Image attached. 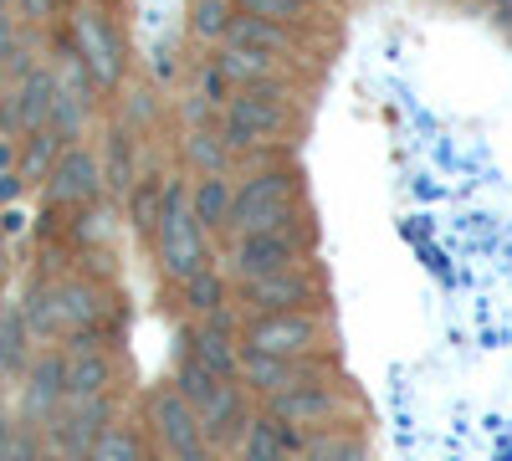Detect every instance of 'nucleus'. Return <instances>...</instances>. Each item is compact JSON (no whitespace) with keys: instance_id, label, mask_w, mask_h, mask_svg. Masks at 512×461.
I'll use <instances>...</instances> for the list:
<instances>
[{"instance_id":"4be33fe9","label":"nucleus","mask_w":512,"mask_h":461,"mask_svg":"<svg viewBox=\"0 0 512 461\" xmlns=\"http://www.w3.org/2000/svg\"><path fill=\"white\" fill-rule=\"evenodd\" d=\"M190 205H195V216H200V226H205V231H221V226H231V205H236V190L226 185V175H216V170H210V175L200 180V190L190 195Z\"/></svg>"},{"instance_id":"2f4dec72","label":"nucleus","mask_w":512,"mask_h":461,"mask_svg":"<svg viewBox=\"0 0 512 461\" xmlns=\"http://www.w3.org/2000/svg\"><path fill=\"white\" fill-rule=\"evenodd\" d=\"M113 185L134 190V180H128V144H123V134H113Z\"/></svg>"},{"instance_id":"5701e85b","label":"nucleus","mask_w":512,"mask_h":461,"mask_svg":"<svg viewBox=\"0 0 512 461\" xmlns=\"http://www.w3.org/2000/svg\"><path fill=\"white\" fill-rule=\"evenodd\" d=\"M303 461H364V436L349 426H323L303 441Z\"/></svg>"},{"instance_id":"6ab92c4d","label":"nucleus","mask_w":512,"mask_h":461,"mask_svg":"<svg viewBox=\"0 0 512 461\" xmlns=\"http://www.w3.org/2000/svg\"><path fill=\"white\" fill-rule=\"evenodd\" d=\"M31 369V328L16 303L0 308V374H26Z\"/></svg>"},{"instance_id":"393cba45","label":"nucleus","mask_w":512,"mask_h":461,"mask_svg":"<svg viewBox=\"0 0 512 461\" xmlns=\"http://www.w3.org/2000/svg\"><path fill=\"white\" fill-rule=\"evenodd\" d=\"M31 144H26V154H21V175L26 180H47L52 170H57V159H62V134L52 129H36V134H26Z\"/></svg>"},{"instance_id":"9b49d317","label":"nucleus","mask_w":512,"mask_h":461,"mask_svg":"<svg viewBox=\"0 0 512 461\" xmlns=\"http://www.w3.org/2000/svg\"><path fill=\"white\" fill-rule=\"evenodd\" d=\"M241 298L251 303V313H292V308H308L318 303V282L308 272H272V277H251L241 282Z\"/></svg>"},{"instance_id":"412c9836","label":"nucleus","mask_w":512,"mask_h":461,"mask_svg":"<svg viewBox=\"0 0 512 461\" xmlns=\"http://www.w3.org/2000/svg\"><path fill=\"white\" fill-rule=\"evenodd\" d=\"M226 36H231V47H241V52H262V57H272V52H287V47H292L287 26L262 21V16H236Z\"/></svg>"},{"instance_id":"2eb2a0df","label":"nucleus","mask_w":512,"mask_h":461,"mask_svg":"<svg viewBox=\"0 0 512 461\" xmlns=\"http://www.w3.org/2000/svg\"><path fill=\"white\" fill-rule=\"evenodd\" d=\"M190 359H200L205 369H216V374H236L241 349H236V328H231L226 308L221 313H205V323L190 333Z\"/></svg>"},{"instance_id":"58836bf2","label":"nucleus","mask_w":512,"mask_h":461,"mask_svg":"<svg viewBox=\"0 0 512 461\" xmlns=\"http://www.w3.org/2000/svg\"><path fill=\"white\" fill-rule=\"evenodd\" d=\"M6 262H11V251H6V231H0V272H6Z\"/></svg>"},{"instance_id":"f8f14e48","label":"nucleus","mask_w":512,"mask_h":461,"mask_svg":"<svg viewBox=\"0 0 512 461\" xmlns=\"http://www.w3.org/2000/svg\"><path fill=\"white\" fill-rule=\"evenodd\" d=\"M62 405H67V359L62 354H36L31 369H26V421L52 426Z\"/></svg>"},{"instance_id":"9d476101","label":"nucleus","mask_w":512,"mask_h":461,"mask_svg":"<svg viewBox=\"0 0 512 461\" xmlns=\"http://www.w3.org/2000/svg\"><path fill=\"white\" fill-rule=\"evenodd\" d=\"M292 262H297V236L292 231H241L236 251H231V267H236L241 282L287 272Z\"/></svg>"},{"instance_id":"72a5a7b5","label":"nucleus","mask_w":512,"mask_h":461,"mask_svg":"<svg viewBox=\"0 0 512 461\" xmlns=\"http://www.w3.org/2000/svg\"><path fill=\"white\" fill-rule=\"evenodd\" d=\"M26 190V175L21 170H0V205H16Z\"/></svg>"},{"instance_id":"4468645a","label":"nucleus","mask_w":512,"mask_h":461,"mask_svg":"<svg viewBox=\"0 0 512 461\" xmlns=\"http://www.w3.org/2000/svg\"><path fill=\"white\" fill-rule=\"evenodd\" d=\"M236 380H246L256 395H282L292 390L297 380H313V374L297 364V359H277V354H262V349H246L241 344V359H236Z\"/></svg>"},{"instance_id":"0eeeda50","label":"nucleus","mask_w":512,"mask_h":461,"mask_svg":"<svg viewBox=\"0 0 512 461\" xmlns=\"http://www.w3.org/2000/svg\"><path fill=\"white\" fill-rule=\"evenodd\" d=\"M108 421H113L108 395H93V400H67L47 431H52V441H57L62 461H88V451L103 441Z\"/></svg>"},{"instance_id":"aec40b11","label":"nucleus","mask_w":512,"mask_h":461,"mask_svg":"<svg viewBox=\"0 0 512 461\" xmlns=\"http://www.w3.org/2000/svg\"><path fill=\"white\" fill-rule=\"evenodd\" d=\"M57 308H62V333H88L103 318V298L88 282H57Z\"/></svg>"},{"instance_id":"f257e3e1","label":"nucleus","mask_w":512,"mask_h":461,"mask_svg":"<svg viewBox=\"0 0 512 461\" xmlns=\"http://www.w3.org/2000/svg\"><path fill=\"white\" fill-rule=\"evenodd\" d=\"M175 385H180V395L195 405V415H200V426H205V436L210 441H241V431H246V400H241V385H236V374H216V369H205L200 359H185L180 364V374H175Z\"/></svg>"},{"instance_id":"dca6fc26","label":"nucleus","mask_w":512,"mask_h":461,"mask_svg":"<svg viewBox=\"0 0 512 461\" xmlns=\"http://www.w3.org/2000/svg\"><path fill=\"white\" fill-rule=\"evenodd\" d=\"M62 359H67V400H93V395L108 390L113 364H108V354H103L98 344L82 339V333H77V344H72Z\"/></svg>"},{"instance_id":"bb28decb","label":"nucleus","mask_w":512,"mask_h":461,"mask_svg":"<svg viewBox=\"0 0 512 461\" xmlns=\"http://www.w3.org/2000/svg\"><path fill=\"white\" fill-rule=\"evenodd\" d=\"M180 287H185V303H190L195 313H221V308H226V282H221L216 272H210V267H205V272H195V277H190V282H180Z\"/></svg>"},{"instance_id":"423d86ee","label":"nucleus","mask_w":512,"mask_h":461,"mask_svg":"<svg viewBox=\"0 0 512 461\" xmlns=\"http://www.w3.org/2000/svg\"><path fill=\"white\" fill-rule=\"evenodd\" d=\"M241 344L303 364L313 354V344H318V318H308L303 308H292V313H251V323L241 328Z\"/></svg>"},{"instance_id":"ea45409f","label":"nucleus","mask_w":512,"mask_h":461,"mask_svg":"<svg viewBox=\"0 0 512 461\" xmlns=\"http://www.w3.org/2000/svg\"><path fill=\"white\" fill-rule=\"evenodd\" d=\"M154 461H164V456H154Z\"/></svg>"},{"instance_id":"c85d7f7f","label":"nucleus","mask_w":512,"mask_h":461,"mask_svg":"<svg viewBox=\"0 0 512 461\" xmlns=\"http://www.w3.org/2000/svg\"><path fill=\"white\" fill-rule=\"evenodd\" d=\"M231 21H236V6H231V0H195V31H200L205 41L226 36Z\"/></svg>"},{"instance_id":"4c0bfd02","label":"nucleus","mask_w":512,"mask_h":461,"mask_svg":"<svg viewBox=\"0 0 512 461\" xmlns=\"http://www.w3.org/2000/svg\"><path fill=\"white\" fill-rule=\"evenodd\" d=\"M0 170H16V144L0 139Z\"/></svg>"},{"instance_id":"a211bd4d","label":"nucleus","mask_w":512,"mask_h":461,"mask_svg":"<svg viewBox=\"0 0 512 461\" xmlns=\"http://www.w3.org/2000/svg\"><path fill=\"white\" fill-rule=\"evenodd\" d=\"M297 446H303L297 431H287L272 410L246 421V431H241V461H287Z\"/></svg>"},{"instance_id":"20e7f679","label":"nucleus","mask_w":512,"mask_h":461,"mask_svg":"<svg viewBox=\"0 0 512 461\" xmlns=\"http://www.w3.org/2000/svg\"><path fill=\"white\" fill-rule=\"evenodd\" d=\"M149 421H154V431H159L169 461H216V451H210L216 441L205 436L200 415H195V405L180 395V385L154 390V400H149Z\"/></svg>"},{"instance_id":"c756f323","label":"nucleus","mask_w":512,"mask_h":461,"mask_svg":"<svg viewBox=\"0 0 512 461\" xmlns=\"http://www.w3.org/2000/svg\"><path fill=\"white\" fill-rule=\"evenodd\" d=\"M128 200H134V226L139 231H154V221L164 211V185H134V190H128Z\"/></svg>"},{"instance_id":"f3484780","label":"nucleus","mask_w":512,"mask_h":461,"mask_svg":"<svg viewBox=\"0 0 512 461\" xmlns=\"http://www.w3.org/2000/svg\"><path fill=\"white\" fill-rule=\"evenodd\" d=\"M52 108H57V72L31 67V72L21 77V93H16V108H11L16 129H21V134L47 129V123H52Z\"/></svg>"},{"instance_id":"473e14b6","label":"nucleus","mask_w":512,"mask_h":461,"mask_svg":"<svg viewBox=\"0 0 512 461\" xmlns=\"http://www.w3.org/2000/svg\"><path fill=\"white\" fill-rule=\"evenodd\" d=\"M16 431H21V421H11V410L0 405V461H11V451H16Z\"/></svg>"},{"instance_id":"ddd939ff","label":"nucleus","mask_w":512,"mask_h":461,"mask_svg":"<svg viewBox=\"0 0 512 461\" xmlns=\"http://www.w3.org/2000/svg\"><path fill=\"white\" fill-rule=\"evenodd\" d=\"M103 190V164L88 149H62L57 170L47 175V200L57 205H93Z\"/></svg>"},{"instance_id":"e433bc0d","label":"nucleus","mask_w":512,"mask_h":461,"mask_svg":"<svg viewBox=\"0 0 512 461\" xmlns=\"http://www.w3.org/2000/svg\"><path fill=\"white\" fill-rule=\"evenodd\" d=\"M190 149H195V159H200V164H210V170L221 175V149H216V144H210V139H195Z\"/></svg>"},{"instance_id":"7ed1b4c3","label":"nucleus","mask_w":512,"mask_h":461,"mask_svg":"<svg viewBox=\"0 0 512 461\" xmlns=\"http://www.w3.org/2000/svg\"><path fill=\"white\" fill-rule=\"evenodd\" d=\"M297 205V175L292 170H262L246 185H236L231 231H287Z\"/></svg>"},{"instance_id":"a878e982","label":"nucleus","mask_w":512,"mask_h":461,"mask_svg":"<svg viewBox=\"0 0 512 461\" xmlns=\"http://www.w3.org/2000/svg\"><path fill=\"white\" fill-rule=\"evenodd\" d=\"M241 16H262L277 26H297L303 16H313V0H231Z\"/></svg>"},{"instance_id":"6e6552de","label":"nucleus","mask_w":512,"mask_h":461,"mask_svg":"<svg viewBox=\"0 0 512 461\" xmlns=\"http://www.w3.org/2000/svg\"><path fill=\"white\" fill-rule=\"evenodd\" d=\"M282 123H287L282 98H277L272 88H256V82H251V88L231 103V113H226V144H231V149H251V144L272 139Z\"/></svg>"},{"instance_id":"b1692460","label":"nucleus","mask_w":512,"mask_h":461,"mask_svg":"<svg viewBox=\"0 0 512 461\" xmlns=\"http://www.w3.org/2000/svg\"><path fill=\"white\" fill-rule=\"evenodd\" d=\"M21 313H26V328H31V339H52V333H62V308H57V287H47V282H36V287L26 292Z\"/></svg>"},{"instance_id":"7c9ffc66","label":"nucleus","mask_w":512,"mask_h":461,"mask_svg":"<svg viewBox=\"0 0 512 461\" xmlns=\"http://www.w3.org/2000/svg\"><path fill=\"white\" fill-rule=\"evenodd\" d=\"M11 461H41V426H31V421H21V431H16V451H11Z\"/></svg>"},{"instance_id":"c9c22d12","label":"nucleus","mask_w":512,"mask_h":461,"mask_svg":"<svg viewBox=\"0 0 512 461\" xmlns=\"http://www.w3.org/2000/svg\"><path fill=\"white\" fill-rule=\"evenodd\" d=\"M16 6H21V16H26V21H47V16L62 6V0H16Z\"/></svg>"},{"instance_id":"1a4fd4ad","label":"nucleus","mask_w":512,"mask_h":461,"mask_svg":"<svg viewBox=\"0 0 512 461\" xmlns=\"http://www.w3.org/2000/svg\"><path fill=\"white\" fill-rule=\"evenodd\" d=\"M338 390L333 385H318V380H297L292 390H282V395H272V415L287 426V431H323L333 415H338Z\"/></svg>"},{"instance_id":"39448f33","label":"nucleus","mask_w":512,"mask_h":461,"mask_svg":"<svg viewBox=\"0 0 512 461\" xmlns=\"http://www.w3.org/2000/svg\"><path fill=\"white\" fill-rule=\"evenodd\" d=\"M72 52L82 57V67L93 72L98 88H118L123 82V41H118L113 21L98 6H77L72 11Z\"/></svg>"},{"instance_id":"cd10ccee","label":"nucleus","mask_w":512,"mask_h":461,"mask_svg":"<svg viewBox=\"0 0 512 461\" xmlns=\"http://www.w3.org/2000/svg\"><path fill=\"white\" fill-rule=\"evenodd\" d=\"M88 461H144V451H139V436H134V431L108 426V431H103V441L88 451Z\"/></svg>"},{"instance_id":"f704fd0d","label":"nucleus","mask_w":512,"mask_h":461,"mask_svg":"<svg viewBox=\"0 0 512 461\" xmlns=\"http://www.w3.org/2000/svg\"><path fill=\"white\" fill-rule=\"evenodd\" d=\"M11 47H16V26H11V6L0 0V62L11 57Z\"/></svg>"},{"instance_id":"f03ea898","label":"nucleus","mask_w":512,"mask_h":461,"mask_svg":"<svg viewBox=\"0 0 512 461\" xmlns=\"http://www.w3.org/2000/svg\"><path fill=\"white\" fill-rule=\"evenodd\" d=\"M154 257L164 277H175V282H190L195 272H205V226L195 216L185 185H164V211L154 221Z\"/></svg>"}]
</instances>
